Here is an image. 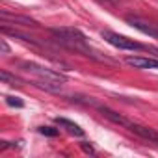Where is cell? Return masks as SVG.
Returning a JSON list of instances; mask_svg holds the SVG:
<instances>
[{"label":"cell","mask_w":158,"mask_h":158,"mask_svg":"<svg viewBox=\"0 0 158 158\" xmlns=\"http://www.w3.org/2000/svg\"><path fill=\"white\" fill-rule=\"evenodd\" d=\"M101 35H102V39L106 43H110L112 47L121 48V50H147V47H143V45H139V43H136V41H132V39H128L125 35L110 32V30H102Z\"/></svg>","instance_id":"2"},{"label":"cell","mask_w":158,"mask_h":158,"mask_svg":"<svg viewBox=\"0 0 158 158\" xmlns=\"http://www.w3.org/2000/svg\"><path fill=\"white\" fill-rule=\"evenodd\" d=\"M2 17L4 19H11V21H15V23H23V26H37V23L35 21H32V19H28V17H23V15H8V13H2Z\"/></svg>","instance_id":"8"},{"label":"cell","mask_w":158,"mask_h":158,"mask_svg":"<svg viewBox=\"0 0 158 158\" xmlns=\"http://www.w3.org/2000/svg\"><path fill=\"white\" fill-rule=\"evenodd\" d=\"M82 149H84L86 152H91V154H95V151H93V147H91V145H88V143H82Z\"/></svg>","instance_id":"12"},{"label":"cell","mask_w":158,"mask_h":158,"mask_svg":"<svg viewBox=\"0 0 158 158\" xmlns=\"http://www.w3.org/2000/svg\"><path fill=\"white\" fill-rule=\"evenodd\" d=\"M0 47H2V52H4V54H8V52H10V47H8V43H6V41L0 43Z\"/></svg>","instance_id":"13"},{"label":"cell","mask_w":158,"mask_h":158,"mask_svg":"<svg viewBox=\"0 0 158 158\" xmlns=\"http://www.w3.org/2000/svg\"><path fill=\"white\" fill-rule=\"evenodd\" d=\"M0 78H2V82H10L11 86H23V82L19 80L17 76H11V74H10V73H6V71L0 73Z\"/></svg>","instance_id":"9"},{"label":"cell","mask_w":158,"mask_h":158,"mask_svg":"<svg viewBox=\"0 0 158 158\" xmlns=\"http://www.w3.org/2000/svg\"><path fill=\"white\" fill-rule=\"evenodd\" d=\"M99 112H101L106 119H110L112 123H115V125H121V127H127V128H128L130 123H132V121H128L127 117H123L121 114H117V112H114V110H110V108H106V106H101Z\"/></svg>","instance_id":"6"},{"label":"cell","mask_w":158,"mask_h":158,"mask_svg":"<svg viewBox=\"0 0 158 158\" xmlns=\"http://www.w3.org/2000/svg\"><path fill=\"white\" fill-rule=\"evenodd\" d=\"M127 63L134 69H158V60L154 58H143V56H128Z\"/></svg>","instance_id":"4"},{"label":"cell","mask_w":158,"mask_h":158,"mask_svg":"<svg viewBox=\"0 0 158 158\" xmlns=\"http://www.w3.org/2000/svg\"><path fill=\"white\" fill-rule=\"evenodd\" d=\"M21 67H23L24 73H28L35 78L39 88H43L47 91H60L61 84H65V80H67L63 74H60V73H56L48 67L32 63V61H24V63H21Z\"/></svg>","instance_id":"1"},{"label":"cell","mask_w":158,"mask_h":158,"mask_svg":"<svg viewBox=\"0 0 158 158\" xmlns=\"http://www.w3.org/2000/svg\"><path fill=\"white\" fill-rule=\"evenodd\" d=\"M127 23H128L132 28L139 30L141 34L158 39V24H154V23H151V21H147V19H141V17H127Z\"/></svg>","instance_id":"3"},{"label":"cell","mask_w":158,"mask_h":158,"mask_svg":"<svg viewBox=\"0 0 158 158\" xmlns=\"http://www.w3.org/2000/svg\"><path fill=\"white\" fill-rule=\"evenodd\" d=\"M6 102H8L10 106H15V108H23V106H24V102H23L19 97H11V95L6 97Z\"/></svg>","instance_id":"10"},{"label":"cell","mask_w":158,"mask_h":158,"mask_svg":"<svg viewBox=\"0 0 158 158\" xmlns=\"http://www.w3.org/2000/svg\"><path fill=\"white\" fill-rule=\"evenodd\" d=\"M56 123L61 127V128H65L69 134H74V136H84V130L78 127L76 123H73V121H69V119H65V117H56Z\"/></svg>","instance_id":"7"},{"label":"cell","mask_w":158,"mask_h":158,"mask_svg":"<svg viewBox=\"0 0 158 158\" xmlns=\"http://www.w3.org/2000/svg\"><path fill=\"white\" fill-rule=\"evenodd\" d=\"M39 132L45 136H50V138L58 136V128H52V127H39Z\"/></svg>","instance_id":"11"},{"label":"cell","mask_w":158,"mask_h":158,"mask_svg":"<svg viewBox=\"0 0 158 158\" xmlns=\"http://www.w3.org/2000/svg\"><path fill=\"white\" fill-rule=\"evenodd\" d=\"M102 2H112V0H102Z\"/></svg>","instance_id":"14"},{"label":"cell","mask_w":158,"mask_h":158,"mask_svg":"<svg viewBox=\"0 0 158 158\" xmlns=\"http://www.w3.org/2000/svg\"><path fill=\"white\" fill-rule=\"evenodd\" d=\"M128 130L134 132V134H138L143 139H149L152 143H158V132L154 128H149V127H143V125H138V123H130Z\"/></svg>","instance_id":"5"}]
</instances>
